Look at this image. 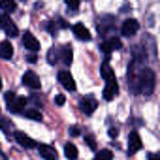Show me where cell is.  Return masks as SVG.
Returning <instances> with one entry per match:
<instances>
[{
  "label": "cell",
  "instance_id": "cell-18",
  "mask_svg": "<svg viewBox=\"0 0 160 160\" xmlns=\"http://www.w3.org/2000/svg\"><path fill=\"white\" fill-rule=\"evenodd\" d=\"M60 60L68 66V64H72V47L70 45H64L62 49H60Z\"/></svg>",
  "mask_w": 160,
  "mask_h": 160
},
{
  "label": "cell",
  "instance_id": "cell-17",
  "mask_svg": "<svg viewBox=\"0 0 160 160\" xmlns=\"http://www.w3.org/2000/svg\"><path fill=\"white\" fill-rule=\"evenodd\" d=\"M102 75H104L106 81H113V79H115V72L111 70V66H109V62H108V60L102 64Z\"/></svg>",
  "mask_w": 160,
  "mask_h": 160
},
{
  "label": "cell",
  "instance_id": "cell-27",
  "mask_svg": "<svg viewBox=\"0 0 160 160\" xmlns=\"http://www.w3.org/2000/svg\"><path fill=\"white\" fill-rule=\"evenodd\" d=\"M4 98H6V102H8V104H10V102H12V100H13V98H15V94H13V92H12V91H10V92H6V96H4Z\"/></svg>",
  "mask_w": 160,
  "mask_h": 160
},
{
  "label": "cell",
  "instance_id": "cell-6",
  "mask_svg": "<svg viewBox=\"0 0 160 160\" xmlns=\"http://www.w3.org/2000/svg\"><path fill=\"white\" fill-rule=\"evenodd\" d=\"M79 108H81V111H83L85 115H91V113L98 108V102H96V98H94V96H87V98H83V100H81Z\"/></svg>",
  "mask_w": 160,
  "mask_h": 160
},
{
  "label": "cell",
  "instance_id": "cell-30",
  "mask_svg": "<svg viewBox=\"0 0 160 160\" xmlns=\"http://www.w3.org/2000/svg\"><path fill=\"white\" fill-rule=\"evenodd\" d=\"M0 91H2V77H0Z\"/></svg>",
  "mask_w": 160,
  "mask_h": 160
},
{
  "label": "cell",
  "instance_id": "cell-19",
  "mask_svg": "<svg viewBox=\"0 0 160 160\" xmlns=\"http://www.w3.org/2000/svg\"><path fill=\"white\" fill-rule=\"evenodd\" d=\"M64 154H66L68 158H75V156H77V149H75V145L68 143V145L64 147Z\"/></svg>",
  "mask_w": 160,
  "mask_h": 160
},
{
  "label": "cell",
  "instance_id": "cell-11",
  "mask_svg": "<svg viewBox=\"0 0 160 160\" xmlns=\"http://www.w3.org/2000/svg\"><path fill=\"white\" fill-rule=\"evenodd\" d=\"M15 141H17L19 145H23L25 149H34V147H38V143H36L32 138H28L27 134H23V132H15Z\"/></svg>",
  "mask_w": 160,
  "mask_h": 160
},
{
  "label": "cell",
  "instance_id": "cell-25",
  "mask_svg": "<svg viewBox=\"0 0 160 160\" xmlns=\"http://www.w3.org/2000/svg\"><path fill=\"white\" fill-rule=\"evenodd\" d=\"M57 53H58V51H55V49L49 51V62H55V60H57Z\"/></svg>",
  "mask_w": 160,
  "mask_h": 160
},
{
  "label": "cell",
  "instance_id": "cell-26",
  "mask_svg": "<svg viewBox=\"0 0 160 160\" xmlns=\"http://www.w3.org/2000/svg\"><path fill=\"white\" fill-rule=\"evenodd\" d=\"M55 102H57V106H64V96L62 94H57L55 96Z\"/></svg>",
  "mask_w": 160,
  "mask_h": 160
},
{
  "label": "cell",
  "instance_id": "cell-12",
  "mask_svg": "<svg viewBox=\"0 0 160 160\" xmlns=\"http://www.w3.org/2000/svg\"><path fill=\"white\" fill-rule=\"evenodd\" d=\"M23 45H25L27 49H30V51H38V49H40V42L34 38L32 32H25V36H23Z\"/></svg>",
  "mask_w": 160,
  "mask_h": 160
},
{
  "label": "cell",
  "instance_id": "cell-2",
  "mask_svg": "<svg viewBox=\"0 0 160 160\" xmlns=\"http://www.w3.org/2000/svg\"><path fill=\"white\" fill-rule=\"evenodd\" d=\"M0 28H2L8 36H17L19 34V30H17V25L10 19V15L8 13H2V15H0Z\"/></svg>",
  "mask_w": 160,
  "mask_h": 160
},
{
  "label": "cell",
  "instance_id": "cell-21",
  "mask_svg": "<svg viewBox=\"0 0 160 160\" xmlns=\"http://www.w3.org/2000/svg\"><path fill=\"white\" fill-rule=\"evenodd\" d=\"M23 113H25V117H28V119H32V121H42V115H40L36 109H30V111H25V109H23Z\"/></svg>",
  "mask_w": 160,
  "mask_h": 160
},
{
  "label": "cell",
  "instance_id": "cell-20",
  "mask_svg": "<svg viewBox=\"0 0 160 160\" xmlns=\"http://www.w3.org/2000/svg\"><path fill=\"white\" fill-rule=\"evenodd\" d=\"M0 128L4 130V134H8V136H10V132H12V122H10V119L0 117Z\"/></svg>",
  "mask_w": 160,
  "mask_h": 160
},
{
  "label": "cell",
  "instance_id": "cell-10",
  "mask_svg": "<svg viewBox=\"0 0 160 160\" xmlns=\"http://www.w3.org/2000/svg\"><path fill=\"white\" fill-rule=\"evenodd\" d=\"M117 94H119V85H117V79H113V81H106L104 100H113Z\"/></svg>",
  "mask_w": 160,
  "mask_h": 160
},
{
  "label": "cell",
  "instance_id": "cell-9",
  "mask_svg": "<svg viewBox=\"0 0 160 160\" xmlns=\"http://www.w3.org/2000/svg\"><path fill=\"white\" fill-rule=\"evenodd\" d=\"M23 85H27V87H30V89H40V77H38L32 70H28V72H25V75H23Z\"/></svg>",
  "mask_w": 160,
  "mask_h": 160
},
{
  "label": "cell",
  "instance_id": "cell-8",
  "mask_svg": "<svg viewBox=\"0 0 160 160\" xmlns=\"http://www.w3.org/2000/svg\"><path fill=\"white\" fill-rule=\"evenodd\" d=\"M139 149H141V138H139V134L138 132H130V136H128V152L136 154Z\"/></svg>",
  "mask_w": 160,
  "mask_h": 160
},
{
  "label": "cell",
  "instance_id": "cell-22",
  "mask_svg": "<svg viewBox=\"0 0 160 160\" xmlns=\"http://www.w3.org/2000/svg\"><path fill=\"white\" fill-rule=\"evenodd\" d=\"M66 2V6L72 10V13H75L77 10H79V0H64Z\"/></svg>",
  "mask_w": 160,
  "mask_h": 160
},
{
  "label": "cell",
  "instance_id": "cell-7",
  "mask_svg": "<svg viewBox=\"0 0 160 160\" xmlns=\"http://www.w3.org/2000/svg\"><path fill=\"white\" fill-rule=\"evenodd\" d=\"M138 28H139V23L136 19H126L121 27V32H122V36H134L138 32Z\"/></svg>",
  "mask_w": 160,
  "mask_h": 160
},
{
  "label": "cell",
  "instance_id": "cell-3",
  "mask_svg": "<svg viewBox=\"0 0 160 160\" xmlns=\"http://www.w3.org/2000/svg\"><path fill=\"white\" fill-rule=\"evenodd\" d=\"M58 81H60V85H62L66 91H70V92L75 91V81H73V77L70 75L68 70H60V72H58Z\"/></svg>",
  "mask_w": 160,
  "mask_h": 160
},
{
  "label": "cell",
  "instance_id": "cell-14",
  "mask_svg": "<svg viewBox=\"0 0 160 160\" xmlns=\"http://www.w3.org/2000/svg\"><path fill=\"white\" fill-rule=\"evenodd\" d=\"M38 151H40V154H42L45 160H57V151H55V147H51V145H38Z\"/></svg>",
  "mask_w": 160,
  "mask_h": 160
},
{
  "label": "cell",
  "instance_id": "cell-23",
  "mask_svg": "<svg viewBox=\"0 0 160 160\" xmlns=\"http://www.w3.org/2000/svg\"><path fill=\"white\" fill-rule=\"evenodd\" d=\"M96 158H98V160H100V158H108V160H109V158H113V152H111V151H100V152H96Z\"/></svg>",
  "mask_w": 160,
  "mask_h": 160
},
{
  "label": "cell",
  "instance_id": "cell-4",
  "mask_svg": "<svg viewBox=\"0 0 160 160\" xmlns=\"http://www.w3.org/2000/svg\"><path fill=\"white\" fill-rule=\"evenodd\" d=\"M121 47H122V43H121V40H117V38H108V40H104V42L100 43V49H102L106 55H109L111 51L121 49Z\"/></svg>",
  "mask_w": 160,
  "mask_h": 160
},
{
  "label": "cell",
  "instance_id": "cell-24",
  "mask_svg": "<svg viewBox=\"0 0 160 160\" xmlns=\"http://www.w3.org/2000/svg\"><path fill=\"white\" fill-rule=\"evenodd\" d=\"M85 141L89 143L91 149H96V143H94V138H92V136H85Z\"/></svg>",
  "mask_w": 160,
  "mask_h": 160
},
{
  "label": "cell",
  "instance_id": "cell-15",
  "mask_svg": "<svg viewBox=\"0 0 160 160\" xmlns=\"http://www.w3.org/2000/svg\"><path fill=\"white\" fill-rule=\"evenodd\" d=\"M12 55H13V47L10 42L0 43V58H12Z\"/></svg>",
  "mask_w": 160,
  "mask_h": 160
},
{
  "label": "cell",
  "instance_id": "cell-1",
  "mask_svg": "<svg viewBox=\"0 0 160 160\" xmlns=\"http://www.w3.org/2000/svg\"><path fill=\"white\" fill-rule=\"evenodd\" d=\"M154 72L149 70V68H143L136 79V92H145V94H152L154 91Z\"/></svg>",
  "mask_w": 160,
  "mask_h": 160
},
{
  "label": "cell",
  "instance_id": "cell-29",
  "mask_svg": "<svg viewBox=\"0 0 160 160\" xmlns=\"http://www.w3.org/2000/svg\"><path fill=\"white\" fill-rule=\"evenodd\" d=\"M117 134H119V130H117V128H109V136H111V138H115Z\"/></svg>",
  "mask_w": 160,
  "mask_h": 160
},
{
  "label": "cell",
  "instance_id": "cell-5",
  "mask_svg": "<svg viewBox=\"0 0 160 160\" xmlns=\"http://www.w3.org/2000/svg\"><path fill=\"white\" fill-rule=\"evenodd\" d=\"M27 102H28V98L17 96V98H13V100L8 104V109H10L12 113H23V109L27 108Z\"/></svg>",
  "mask_w": 160,
  "mask_h": 160
},
{
  "label": "cell",
  "instance_id": "cell-16",
  "mask_svg": "<svg viewBox=\"0 0 160 160\" xmlns=\"http://www.w3.org/2000/svg\"><path fill=\"white\" fill-rule=\"evenodd\" d=\"M0 10H4V13H12L17 10L15 0H0Z\"/></svg>",
  "mask_w": 160,
  "mask_h": 160
},
{
  "label": "cell",
  "instance_id": "cell-28",
  "mask_svg": "<svg viewBox=\"0 0 160 160\" xmlns=\"http://www.w3.org/2000/svg\"><path fill=\"white\" fill-rule=\"evenodd\" d=\"M70 134H72V136H79V128H77V126H72V128H70Z\"/></svg>",
  "mask_w": 160,
  "mask_h": 160
},
{
  "label": "cell",
  "instance_id": "cell-13",
  "mask_svg": "<svg viewBox=\"0 0 160 160\" xmlns=\"http://www.w3.org/2000/svg\"><path fill=\"white\" fill-rule=\"evenodd\" d=\"M73 34H75L79 40H83V42H89V40H91V32H89V28H87L85 25H81V23L73 25Z\"/></svg>",
  "mask_w": 160,
  "mask_h": 160
}]
</instances>
